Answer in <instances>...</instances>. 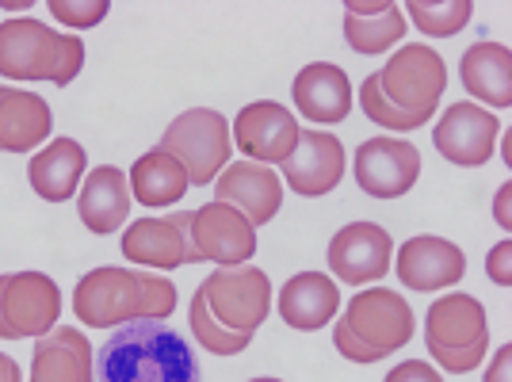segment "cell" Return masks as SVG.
Wrapping results in <instances>:
<instances>
[{
    "label": "cell",
    "mask_w": 512,
    "mask_h": 382,
    "mask_svg": "<svg viewBox=\"0 0 512 382\" xmlns=\"http://www.w3.org/2000/svg\"><path fill=\"white\" fill-rule=\"evenodd\" d=\"M444 88H448L444 58L432 46L409 43L394 50L379 73H367V81L360 85V107L371 123L409 134L436 115Z\"/></svg>",
    "instance_id": "1"
},
{
    "label": "cell",
    "mask_w": 512,
    "mask_h": 382,
    "mask_svg": "<svg viewBox=\"0 0 512 382\" xmlns=\"http://www.w3.org/2000/svg\"><path fill=\"white\" fill-rule=\"evenodd\" d=\"M100 382H203L199 360L180 329L161 321H130L96 352Z\"/></svg>",
    "instance_id": "2"
},
{
    "label": "cell",
    "mask_w": 512,
    "mask_h": 382,
    "mask_svg": "<svg viewBox=\"0 0 512 382\" xmlns=\"http://www.w3.org/2000/svg\"><path fill=\"white\" fill-rule=\"evenodd\" d=\"M176 310L172 279L153 276L146 268H92L77 279L73 314L81 325L111 329L130 321H165Z\"/></svg>",
    "instance_id": "3"
},
{
    "label": "cell",
    "mask_w": 512,
    "mask_h": 382,
    "mask_svg": "<svg viewBox=\"0 0 512 382\" xmlns=\"http://www.w3.org/2000/svg\"><path fill=\"white\" fill-rule=\"evenodd\" d=\"M85 65V43L77 35H62L43 20L16 16L0 23V77L4 81H50L73 85Z\"/></svg>",
    "instance_id": "4"
},
{
    "label": "cell",
    "mask_w": 512,
    "mask_h": 382,
    "mask_svg": "<svg viewBox=\"0 0 512 382\" xmlns=\"http://www.w3.org/2000/svg\"><path fill=\"white\" fill-rule=\"evenodd\" d=\"M413 340V306L390 287H367L352 295L337 325H333V344L344 360L375 363L394 356Z\"/></svg>",
    "instance_id": "5"
},
{
    "label": "cell",
    "mask_w": 512,
    "mask_h": 382,
    "mask_svg": "<svg viewBox=\"0 0 512 382\" xmlns=\"http://www.w3.org/2000/svg\"><path fill=\"white\" fill-rule=\"evenodd\" d=\"M428 356L451 375H467L490 356V318L474 295H440L425 318Z\"/></svg>",
    "instance_id": "6"
},
{
    "label": "cell",
    "mask_w": 512,
    "mask_h": 382,
    "mask_svg": "<svg viewBox=\"0 0 512 382\" xmlns=\"http://www.w3.org/2000/svg\"><path fill=\"white\" fill-rule=\"evenodd\" d=\"M157 149L172 153L184 165V172H188V184L203 188V184H214V176L226 169L234 138H230V123L218 111L192 107V111L176 115L165 127Z\"/></svg>",
    "instance_id": "7"
},
{
    "label": "cell",
    "mask_w": 512,
    "mask_h": 382,
    "mask_svg": "<svg viewBox=\"0 0 512 382\" xmlns=\"http://www.w3.org/2000/svg\"><path fill=\"white\" fill-rule=\"evenodd\" d=\"M199 295L218 325H226L230 333H245V337H253L272 310V283L253 264L218 268L214 276L199 283Z\"/></svg>",
    "instance_id": "8"
},
{
    "label": "cell",
    "mask_w": 512,
    "mask_h": 382,
    "mask_svg": "<svg viewBox=\"0 0 512 382\" xmlns=\"http://www.w3.org/2000/svg\"><path fill=\"white\" fill-rule=\"evenodd\" d=\"M62 321V291L43 272L0 276V340H39Z\"/></svg>",
    "instance_id": "9"
},
{
    "label": "cell",
    "mask_w": 512,
    "mask_h": 382,
    "mask_svg": "<svg viewBox=\"0 0 512 382\" xmlns=\"http://www.w3.org/2000/svg\"><path fill=\"white\" fill-rule=\"evenodd\" d=\"M188 241H192L195 264L214 260L222 268L249 264L256 253V226L241 211L226 203H207L199 211H184Z\"/></svg>",
    "instance_id": "10"
},
{
    "label": "cell",
    "mask_w": 512,
    "mask_h": 382,
    "mask_svg": "<svg viewBox=\"0 0 512 382\" xmlns=\"http://www.w3.org/2000/svg\"><path fill=\"white\" fill-rule=\"evenodd\" d=\"M497 134H501V123L493 111L470 100H455L432 130V146L459 169H482L490 165L493 149H497Z\"/></svg>",
    "instance_id": "11"
},
{
    "label": "cell",
    "mask_w": 512,
    "mask_h": 382,
    "mask_svg": "<svg viewBox=\"0 0 512 382\" xmlns=\"http://www.w3.org/2000/svg\"><path fill=\"white\" fill-rule=\"evenodd\" d=\"M421 176V149L406 138H367L356 149V184L371 199H398Z\"/></svg>",
    "instance_id": "12"
},
{
    "label": "cell",
    "mask_w": 512,
    "mask_h": 382,
    "mask_svg": "<svg viewBox=\"0 0 512 382\" xmlns=\"http://www.w3.org/2000/svg\"><path fill=\"white\" fill-rule=\"evenodd\" d=\"M299 119L276 100L245 104L234 119V146L256 165H283L299 146Z\"/></svg>",
    "instance_id": "13"
},
{
    "label": "cell",
    "mask_w": 512,
    "mask_h": 382,
    "mask_svg": "<svg viewBox=\"0 0 512 382\" xmlns=\"http://www.w3.org/2000/svg\"><path fill=\"white\" fill-rule=\"evenodd\" d=\"M390 260H394V237L375 222H348L329 241V272L348 287L379 283L390 272Z\"/></svg>",
    "instance_id": "14"
},
{
    "label": "cell",
    "mask_w": 512,
    "mask_h": 382,
    "mask_svg": "<svg viewBox=\"0 0 512 382\" xmlns=\"http://www.w3.org/2000/svg\"><path fill=\"white\" fill-rule=\"evenodd\" d=\"M390 268H398L402 287L432 295V291H448L467 276V253L448 237L417 234L402 241L398 264H390Z\"/></svg>",
    "instance_id": "15"
},
{
    "label": "cell",
    "mask_w": 512,
    "mask_h": 382,
    "mask_svg": "<svg viewBox=\"0 0 512 382\" xmlns=\"http://www.w3.org/2000/svg\"><path fill=\"white\" fill-rule=\"evenodd\" d=\"M214 203H226V207L241 211L253 226H268L283 207V180L268 165L237 161V165H226L218 172Z\"/></svg>",
    "instance_id": "16"
},
{
    "label": "cell",
    "mask_w": 512,
    "mask_h": 382,
    "mask_svg": "<svg viewBox=\"0 0 512 382\" xmlns=\"http://www.w3.org/2000/svg\"><path fill=\"white\" fill-rule=\"evenodd\" d=\"M283 180L287 188L302 199H321L344 180V146L341 138L325 130H306L299 134V146L283 161Z\"/></svg>",
    "instance_id": "17"
},
{
    "label": "cell",
    "mask_w": 512,
    "mask_h": 382,
    "mask_svg": "<svg viewBox=\"0 0 512 382\" xmlns=\"http://www.w3.org/2000/svg\"><path fill=\"white\" fill-rule=\"evenodd\" d=\"M123 256L130 264H142L146 272L161 268H184L195 264L192 241H188V226H184V211L165 214V218H138L130 222L123 234Z\"/></svg>",
    "instance_id": "18"
},
{
    "label": "cell",
    "mask_w": 512,
    "mask_h": 382,
    "mask_svg": "<svg viewBox=\"0 0 512 382\" xmlns=\"http://www.w3.org/2000/svg\"><path fill=\"white\" fill-rule=\"evenodd\" d=\"M130 207H134V199H130V184L123 169L96 165L88 172L81 195H77V214L88 226V234H119Z\"/></svg>",
    "instance_id": "19"
},
{
    "label": "cell",
    "mask_w": 512,
    "mask_h": 382,
    "mask_svg": "<svg viewBox=\"0 0 512 382\" xmlns=\"http://www.w3.org/2000/svg\"><path fill=\"white\" fill-rule=\"evenodd\" d=\"M279 318L287 321L291 329L299 333H314L321 325L337 318V306H341V291H337V279L325 276V272H299L283 283L279 291Z\"/></svg>",
    "instance_id": "20"
},
{
    "label": "cell",
    "mask_w": 512,
    "mask_h": 382,
    "mask_svg": "<svg viewBox=\"0 0 512 382\" xmlns=\"http://www.w3.org/2000/svg\"><path fill=\"white\" fill-rule=\"evenodd\" d=\"M295 107L314 123H341L352 111V81L341 65L333 62H310L299 69L291 85Z\"/></svg>",
    "instance_id": "21"
},
{
    "label": "cell",
    "mask_w": 512,
    "mask_h": 382,
    "mask_svg": "<svg viewBox=\"0 0 512 382\" xmlns=\"http://www.w3.org/2000/svg\"><path fill=\"white\" fill-rule=\"evenodd\" d=\"M54 130V115L43 96L27 88L0 85V149L4 153H31L43 146Z\"/></svg>",
    "instance_id": "22"
},
{
    "label": "cell",
    "mask_w": 512,
    "mask_h": 382,
    "mask_svg": "<svg viewBox=\"0 0 512 382\" xmlns=\"http://www.w3.org/2000/svg\"><path fill=\"white\" fill-rule=\"evenodd\" d=\"M92 371V344L73 325H58L35 344L31 382H92Z\"/></svg>",
    "instance_id": "23"
},
{
    "label": "cell",
    "mask_w": 512,
    "mask_h": 382,
    "mask_svg": "<svg viewBox=\"0 0 512 382\" xmlns=\"http://www.w3.org/2000/svg\"><path fill=\"white\" fill-rule=\"evenodd\" d=\"M88 176V157L81 142L73 138H58L46 149H39L27 165V180H31V191L46 199V203H65L73 199L77 188L85 184Z\"/></svg>",
    "instance_id": "24"
},
{
    "label": "cell",
    "mask_w": 512,
    "mask_h": 382,
    "mask_svg": "<svg viewBox=\"0 0 512 382\" xmlns=\"http://www.w3.org/2000/svg\"><path fill=\"white\" fill-rule=\"evenodd\" d=\"M459 77L486 111H505L512 104V54L505 43H474L459 62Z\"/></svg>",
    "instance_id": "25"
},
{
    "label": "cell",
    "mask_w": 512,
    "mask_h": 382,
    "mask_svg": "<svg viewBox=\"0 0 512 382\" xmlns=\"http://www.w3.org/2000/svg\"><path fill=\"white\" fill-rule=\"evenodd\" d=\"M127 184H130V199L142 203V207H172V203L184 199V191L192 188L184 165L172 153H165V149L142 153L134 161V169H130Z\"/></svg>",
    "instance_id": "26"
},
{
    "label": "cell",
    "mask_w": 512,
    "mask_h": 382,
    "mask_svg": "<svg viewBox=\"0 0 512 382\" xmlns=\"http://www.w3.org/2000/svg\"><path fill=\"white\" fill-rule=\"evenodd\" d=\"M406 12L398 4H386L371 16H344V39L356 54H386L406 35Z\"/></svg>",
    "instance_id": "27"
},
{
    "label": "cell",
    "mask_w": 512,
    "mask_h": 382,
    "mask_svg": "<svg viewBox=\"0 0 512 382\" xmlns=\"http://www.w3.org/2000/svg\"><path fill=\"white\" fill-rule=\"evenodd\" d=\"M402 12L432 39H451V35H459L470 23L474 4L470 0H444V4H436V0H409Z\"/></svg>",
    "instance_id": "28"
},
{
    "label": "cell",
    "mask_w": 512,
    "mask_h": 382,
    "mask_svg": "<svg viewBox=\"0 0 512 382\" xmlns=\"http://www.w3.org/2000/svg\"><path fill=\"white\" fill-rule=\"evenodd\" d=\"M188 325H192L195 340H199L211 356H237V352H245L249 340H253V337H245V333H230L226 325H218L199 291H195L192 306H188Z\"/></svg>",
    "instance_id": "29"
},
{
    "label": "cell",
    "mask_w": 512,
    "mask_h": 382,
    "mask_svg": "<svg viewBox=\"0 0 512 382\" xmlns=\"http://www.w3.org/2000/svg\"><path fill=\"white\" fill-rule=\"evenodd\" d=\"M111 12L107 0H50V16L65 27H96Z\"/></svg>",
    "instance_id": "30"
},
{
    "label": "cell",
    "mask_w": 512,
    "mask_h": 382,
    "mask_svg": "<svg viewBox=\"0 0 512 382\" xmlns=\"http://www.w3.org/2000/svg\"><path fill=\"white\" fill-rule=\"evenodd\" d=\"M509 260H512V241H497L490 249V256H486V276H490L497 287H509L512 283Z\"/></svg>",
    "instance_id": "31"
},
{
    "label": "cell",
    "mask_w": 512,
    "mask_h": 382,
    "mask_svg": "<svg viewBox=\"0 0 512 382\" xmlns=\"http://www.w3.org/2000/svg\"><path fill=\"white\" fill-rule=\"evenodd\" d=\"M383 382H444V379H440V371L428 367L425 360H406V363H398Z\"/></svg>",
    "instance_id": "32"
},
{
    "label": "cell",
    "mask_w": 512,
    "mask_h": 382,
    "mask_svg": "<svg viewBox=\"0 0 512 382\" xmlns=\"http://www.w3.org/2000/svg\"><path fill=\"white\" fill-rule=\"evenodd\" d=\"M509 371H512V344H501V348H497V356L490 360V367H486L482 382H512Z\"/></svg>",
    "instance_id": "33"
},
{
    "label": "cell",
    "mask_w": 512,
    "mask_h": 382,
    "mask_svg": "<svg viewBox=\"0 0 512 382\" xmlns=\"http://www.w3.org/2000/svg\"><path fill=\"white\" fill-rule=\"evenodd\" d=\"M386 4H394V0H348L344 16H371V12H383Z\"/></svg>",
    "instance_id": "34"
},
{
    "label": "cell",
    "mask_w": 512,
    "mask_h": 382,
    "mask_svg": "<svg viewBox=\"0 0 512 382\" xmlns=\"http://www.w3.org/2000/svg\"><path fill=\"white\" fill-rule=\"evenodd\" d=\"M509 195H512V188H509V184H501V191H497V203H493V214H497V226H501V230H512Z\"/></svg>",
    "instance_id": "35"
},
{
    "label": "cell",
    "mask_w": 512,
    "mask_h": 382,
    "mask_svg": "<svg viewBox=\"0 0 512 382\" xmlns=\"http://www.w3.org/2000/svg\"><path fill=\"white\" fill-rule=\"evenodd\" d=\"M0 382H23L20 363L12 360V356H4V352H0Z\"/></svg>",
    "instance_id": "36"
},
{
    "label": "cell",
    "mask_w": 512,
    "mask_h": 382,
    "mask_svg": "<svg viewBox=\"0 0 512 382\" xmlns=\"http://www.w3.org/2000/svg\"><path fill=\"white\" fill-rule=\"evenodd\" d=\"M249 382H283V379H249Z\"/></svg>",
    "instance_id": "37"
}]
</instances>
